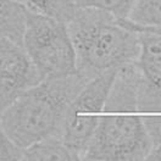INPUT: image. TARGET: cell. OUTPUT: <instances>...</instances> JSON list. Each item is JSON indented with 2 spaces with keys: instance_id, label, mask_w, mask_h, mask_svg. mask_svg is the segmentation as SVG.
Instances as JSON below:
<instances>
[{
  "instance_id": "obj_4",
  "label": "cell",
  "mask_w": 161,
  "mask_h": 161,
  "mask_svg": "<svg viewBox=\"0 0 161 161\" xmlns=\"http://www.w3.org/2000/svg\"><path fill=\"white\" fill-rule=\"evenodd\" d=\"M22 47L42 80L77 73L67 23L28 9Z\"/></svg>"
},
{
  "instance_id": "obj_12",
  "label": "cell",
  "mask_w": 161,
  "mask_h": 161,
  "mask_svg": "<svg viewBox=\"0 0 161 161\" xmlns=\"http://www.w3.org/2000/svg\"><path fill=\"white\" fill-rule=\"evenodd\" d=\"M78 8H94L111 12L119 19H127L131 0H73Z\"/></svg>"
},
{
  "instance_id": "obj_7",
  "label": "cell",
  "mask_w": 161,
  "mask_h": 161,
  "mask_svg": "<svg viewBox=\"0 0 161 161\" xmlns=\"http://www.w3.org/2000/svg\"><path fill=\"white\" fill-rule=\"evenodd\" d=\"M42 82L25 48L0 37V111Z\"/></svg>"
},
{
  "instance_id": "obj_14",
  "label": "cell",
  "mask_w": 161,
  "mask_h": 161,
  "mask_svg": "<svg viewBox=\"0 0 161 161\" xmlns=\"http://www.w3.org/2000/svg\"><path fill=\"white\" fill-rule=\"evenodd\" d=\"M147 160L149 161H161V142L154 147V149L151 150V153L148 155Z\"/></svg>"
},
{
  "instance_id": "obj_11",
  "label": "cell",
  "mask_w": 161,
  "mask_h": 161,
  "mask_svg": "<svg viewBox=\"0 0 161 161\" xmlns=\"http://www.w3.org/2000/svg\"><path fill=\"white\" fill-rule=\"evenodd\" d=\"M26 6L64 22H69L78 6L73 0H20Z\"/></svg>"
},
{
  "instance_id": "obj_6",
  "label": "cell",
  "mask_w": 161,
  "mask_h": 161,
  "mask_svg": "<svg viewBox=\"0 0 161 161\" xmlns=\"http://www.w3.org/2000/svg\"><path fill=\"white\" fill-rule=\"evenodd\" d=\"M137 106L144 115L161 114V30L139 28Z\"/></svg>"
},
{
  "instance_id": "obj_3",
  "label": "cell",
  "mask_w": 161,
  "mask_h": 161,
  "mask_svg": "<svg viewBox=\"0 0 161 161\" xmlns=\"http://www.w3.org/2000/svg\"><path fill=\"white\" fill-rule=\"evenodd\" d=\"M88 80L78 73L39 82L0 111V127L25 149L48 137H61L71 101Z\"/></svg>"
},
{
  "instance_id": "obj_8",
  "label": "cell",
  "mask_w": 161,
  "mask_h": 161,
  "mask_svg": "<svg viewBox=\"0 0 161 161\" xmlns=\"http://www.w3.org/2000/svg\"><path fill=\"white\" fill-rule=\"evenodd\" d=\"M28 9L20 0H0V37L22 45Z\"/></svg>"
},
{
  "instance_id": "obj_1",
  "label": "cell",
  "mask_w": 161,
  "mask_h": 161,
  "mask_svg": "<svg viewBox=\"0 0 161 161\" xmlns=\"http://www.w3.org/2000/svg\"><path fill=\"white\" fill-rule=\"evenodd\" d=\"M138 71L136 62L119 70L105 101L98 127L82 160H147L154 142L137 106Z\"/></svg>"
},
{
  "instance_id": "obj_10",
  "label": "cell",
  "mask_w": 161,
  "mask_h": 161,
  "mask_svg": "<svg viewBox=\"0 0 161 161\" xmlns=\"http://www.w3.org/2000/svg\"><path fill=\"white\" fill-rule=\"evenodd\" d=\"M126 20L134 31L161 30V0H131Z\"/></svg>"
},
{
  "instance_id": "obj_5",
  "label": "cell",
  "mask_w": 161,
  "mask_h": 161,
  "mask_svg": "<svg viewBox=\"0 0 161 161\" xmlns=\"http://www.w3.org/2000/svg\"><path fill=\"white\" fill-rule=\"evenodd\" d=\"M119 70H109L88 80L80 93L71 101L67 109L61 139L80 160L87 150L94 132L98 127L105 101Z\"/></svg>"
},
{
  "instance_id": "obj_13",
  "label": "cell",
  "mask_w": 161,
  "mask_h": 161,
  "mask_svg": "<svg viewBox=\"0 0 161 161\" xmlns=\"http://www.w3.org/2000/svg\"><path fill=\"white\" fill-rule=\"evenodd\" d=\"M23 160V149L15 144L0 127V161Z\"/></svg>"
},
{
  "instance_id": "obj_2",
  "label": "cell",
  "mask_w": 161,
  "mask_h": 161,
  "mask_svg": "<svg viewBox=\"0 0 161 161\" xmlns=\"http://www.w3.org/2000/svg\"><path fill=\"white\" fill-rule=\"evenodd\" d=\"M77 73L87 80L137 60L138 32L126 19L94 8H78L67 22Z\"/></svg>"
},
{
  "instance_id": "obj_9",
  "label": "cell",
  "mask_w": 161,
  "mask_h": 161,
  "mask_svg": "<svg viewBox=\"0 0 161 161\" xmlns=\"http://www.w3.org/2000/svg\"><path fill=\"white\" fill-rule=\"evenodd\" d=\"M25 161H77L80 158L61 137H48L23 149Z\"/></svg>"
}]
</instances>
